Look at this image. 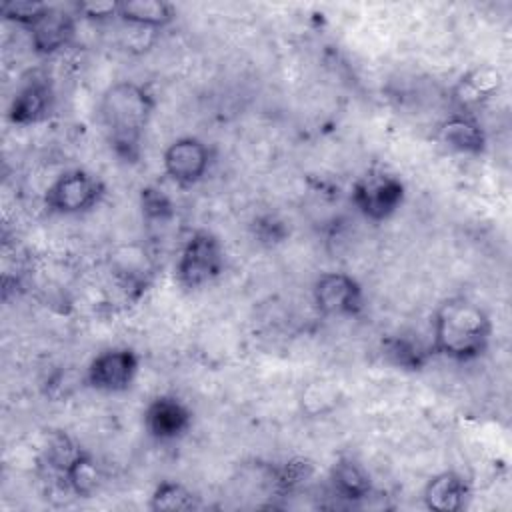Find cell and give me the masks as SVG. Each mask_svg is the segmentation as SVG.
Segmentation results:
<instances>
[{"mask_svg": "<svg viewBox=\"0 0 512 512\" xmlns=\"http://www.w3.org/2000/svg\"><path fill=\"white\" fill-rule=\"evenodd\" d=\"M174 6L162 0H126L118 4V18L128 26L158 30L174 20Z\"/></svg>", "mask_w": 512, "mask_h": 512, "instance_id": "obj_15", "label": "cell"}, {"mask_svg": "<svg viewBox=\"0 0 512 512\" xmlns=\"http://www.w3.org/2000/svg\"><path fill=\"white\" fill-rule=\"evenodd\" d=\"M384 354L388 356V360L400 368H408V370H418L424 362H426V350L420 348L418 342L404 338V336H396L384 342Z\"/></svg>", "mask_w": 512, "mask_h": 512, "instance_id": "obj_19", "label": "cell"}, {"mask_svg": "<svg viewBox=\"0 0 512 512\" xmlns=\"http://www.w3.org/2000/svg\"><path fill=\"white\" fill-rule=\"evenodd\" d=\"M120 2H78L76 12L88 20H106L118 16Z\"/></svg>", "mask_w": 512, "mask_h": 512, "instance_id": "obj_24", "label": "cell"}, {"mask_svg": "<svg viewBox=\"0 0 512 512\" xmlns=\"http://www.w3.org/2000/svg\"><path fill=\"white\" fill-rule=\"evenodd\" d=\"M104 194L102 182L86 170L60 174L46 190V206L58 214H80L94 208Z\"/></svg>", "mask_w": 512, "mask_h": 512, "instance_id": "obj_4", "label": "cell"}, {"mask_svg": "<svg viewBox=\"0 0 512 512\" xmlns=\"http://www.w3.org/2000/svg\"><path fill=\"white\" fill-rule=\"evenodd\" d=\"M500 86L502 74L494 66H476L458 80L454 88V100L458 102L460 110L466 112L490 100L500 90Z\"/></svg>", "mask_w": 512, "mask_h": 512, "instance_id": "obj_13", "label": "cell"}, {"mask_svg": "<svg viewBox=\"0 0 512 512\" xmlns=\"http://www.w3.org/2000/svg\"><path fill=\"white\" fill-rule=\"evenodd\" d=\"M54 104V94L46 78L28 80L12 98L8 118L12 124L28 126L44 120Z\"/></svg>", "mask_w": 512, "mask_h": 512, "instance_id": "obj_11", "label": "cell"}, {"mask_svg": "<svg viewBox=\"0 0 512 512\" xmlns=\"http://www.w3.org/2000/svg\"><path fill=\"white\" fill-rule=\"evenodd\" d=\"M438 142L458 154H480L486 134L468 112H456L438 126Z\"/></svg>", "mask_w": 512, "mask_h": 512, "instance_id": "obj_12", "label": "cell"}, {"mask_svg": "<svg viewBox=\"0 0 512 512\" xmlns=\"http://www.w3.org/2000/svg\"><path fill=\"white\" fill-rule=\"evenodd\" d=\"M224 272V248L208 230H196L184 244L178 262V282L188 290H198Z\"/></svg>", "mask_w": 512, "mask_h": 512, "instance_id": "obj_3", "label": "cell"}, {"mask_svg": "<svg viewBox=\"0 0 512 512\" xmlns=\"http://www.w3.org/2000/svg\"><path fill=\"white\" fill-rule=\"evenodd\" d=\"M402 200L404 184L386 172H368L358 178L352 188L354 206L372 222L390 218L400 208Z\"/></svg>", "mask_w": 512, "mask_h": 512, "instance_id": "obj_5", "label": "cell"}, {"mask_svg": "<svg viewBox=\"0 0 512 512\" xmlns=\"http://www.w3.org/2000/svg\"><path fill=\"white\" fill-rule=\"evenodd\" d=\"M48 8V4L44 2H32V0H12V2H4L2 4V14L6 20L18 22L22 26H30L44 10Z\"/></svg>", "mask_w": 512, "mask_h": 512, "instance_id": "obj_22", "label": "cell"}, {"mask_svg": "<svg viewBox=\"0 0 512 512\" xmlns=\"http://www.w3.org/2000/svg\"><path fill=\"white\" fill-rule=\"evenodd\" d=\"M140 198H142V210H144L148 220L164 222V220L174 216V206H172V202L168 200V196L162 190L144 188Z\"/></svg>", "mask_w": 512, "mask_h": 512, "instance_id": "obj_23", "label": "cell"}, {"mask_svg": "<svg viewBox=\"0 0 512 512\" xmlns=\"http://www.w3.org/2000/svg\"><path fill=\"white\" fill-rule=\"evenodd\" d=\"M330 484L338 496L348 500H362L370 494V476L352 458H338L332 464Z\"/></svg>", "mask_w": 512, "mask_h": 512, "instance_id": "obj_16", "label": "cell"}, {"mask_svg": "<svg viewBox=\"0 0 512 512\" xmlns=\"http://www.w3.org/2000/svg\"><path fill=\"white\" fill-rule=\"evenodd\" d=\"M314 306L322 316L350 318L362 310V288L346 272H324L312 288Z\"/></svg>", "mask_w": 512, "mask_h": 512, "instance_id": "obj_6", "label": "cell"}, {"mask_svg": "<svg viewBox=\"0 0 512 512\" xmlns=\"http://www.w3.org/2000/svg\"><path fill=\"white\" fill-rule=\"evenodd\" d=\"M62 478L76 496H92L100 484V470L90 454L78 450L66 464Z\"/></svg>", "mask_w": 512, "mask_h": 512, "instance_id": "obj_17", "label": "cell"}, {"mask_svg": "<svg viewBox=\"0 0 512 512\" xmlns=\"http://www.w3.org/2000/svg\"><path fill=\"white\" fill-rule=\"evenodd\" d=\"M334 404H336V390L324 382L310 384L302 394V408L312 416L326 414L328 410L334 408Z\"/></svg>", "mask_w": 512, "mask_h": 512, "instance_id": "obj_20", "label": "cell"}, {"mask_svg": "<svg viewBox=\"0 0 512 512\" xmlns=\"http://www.w3.org/2000/svg\"><path fill=\"white\" fill-rule=\"evenodd\" d=\"M492 322L484 308L464 296L446 298L432 318V350L456 362H468L486 352Z\"/></svg>", "mask_w": 512, "mask_h": 512, "instance_id": "obj_2", "label": "cell"}, {"mask_svg": "<svg viewBox=\"0 0 512 512\" xmlns=\"http://www.w3.org/2000/svg\"><path fill=\"white\" fill-rule=\"evenodd\" d=\"M74 16L50 6L28 26L30 30V42L36 54L50 56L64 46H68L74 38Z\"/></svg>", "mask_w": 512, "mask_h": 512, "instance_id": "obj_10", "label": "cell"}, {"mask_svg": "<svg viewBox=\"0 0 512 512\" xmlns=\"http://www.w3.org/2000/svg\"><path fill=\"white\" fill-rule=\"evenodd\" d=\"M154 110L152 94L138 82L120 80L110 84L98 102V120L106 140L126 162H136L140 142Z\"/></svg>", "mask_w": 512, "mask_h": 512, "instance_id": "obj_1", "label": "cell"}, {"mask_svg": "<svg viewBox=\"0 0 512 512\" xmlns=\"http://www.w3.org/2000/svg\"><path fill=\"white\" fill-rule=\"evenodd\" d=\"M138 372V356L128 348L100 352L88 366L86 380L100 392H124Z\"/></svg>", "mask_w": 512, "mask_h": 512, "instance_id": "obj_8", "label": "cell"}, {"mask_svg": "<svg viewBox=\"0 0 512 512\" xmlns=\"http://www.w3.org/2000/svg\"><path fill=\"white\" fill-rule=\"evenodd\" d=\"M150 508L152 510H170V512L194 510V508H198V498L184 484L164 480L154 488V492L150 496Z\"/></svg>", "mask_w": 512, "mask_h": 512, "instance_id": "obj_18", "label": "cell"}, {"mask_svg": "<svg viewBox=\"0 0 512 512\" xmlns=\"http://www.w3.org/2000/svg\"><path fill=\"white\" fill-rule=\"evenodd\" d=\"M468 496V484L456 472H440L424 488V502L434 512H458L464 508Z\"/></svg>", "mask_w": 512, "mask_h": 512, "instance_id": "obj_14", "label": "cell"}, {"mask_svg": "<svg viewBox=\"0 0 512 512\" xmlns=\"http://www.w3.org/2000/svg\"><path fill=\"white\" fill-rule=\"evenodd\" d=\"M164 172L180 186H192L200 182L210 168L208 146L192 136L174 140L162 156Z\"/></svg>", "mask_w": 512, "mask_h": 512, "instance_id": "obj_7", "label": "cell"}, {"mask_svg": "<svg viewBox=\"0 0 512 512\" xmlns=\"http://www.w3.org/2000/svg\"><path fill=\"white\" fill-rule=\"evenodd\" d=\"M192 424V412L174 396H158L144 410V428L156 440H176Z\"/></svg>", "mask_w": 512, "mask_h": 512, "instance_id": "obj_9", "label": "cell"}, {"mask_svg": "<svg viewBox=\"0 0 512 512\" xmlns=\"http://www.w3.org/2000/svg\"><path fill=\"white\" fill-rule=\"evenodd\" d=\"M314 472V466L310 460H304V458H296V460H290L286 462L278 474H276V484L278 488L282 490H294L298 488L300 484H304Z\"/></svg>", "mask_w": 512, "mask_h": 512, "instance_id": "obj_21", "label": "cell"}]
</instances>
